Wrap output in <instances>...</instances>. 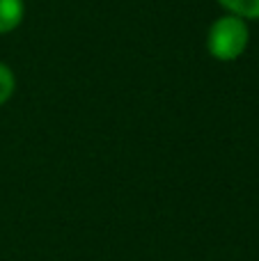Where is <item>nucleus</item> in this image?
<instances>
[{"instance_id":"7ed1b4c3","label":"nucleus","mask_w":259,"mask_h":261,"mask_svg":"<svg viewBox=\"0 0 259 261\" xmlns=\"http://www.w3.org/2000/svg\"><path fill=\"white\" fill-rule=\"evenodd\" d=\"M225 14L241 16L243 21H257L259 18V0H216Z\"/></svg>"},{"instance_id":"f03ea898","label":"nucleus","mask_w":259,"mask_h":261,"mask_svg":"<svg viewBox=\"0 0 259 261\" xmlns=\"http://www.w3.org/2000/svg\"><path fill=\"white\" fill-rule=\"evenodd\" d=\"M25 3L23 0H0V35H9L23 23Z\"/></svg>"},{"instance_id":"20e7f679","label":"nucleus","mask_w":259,"mask_h":261,"mask_svg":"<svg viewBox=\"0 0 259 261\" xmlns=\"http://www.w3.org/2000/svg\"><path fill=\"white\" fill-rule=\"evenodd\" d=\"M14 90H16V76L9 64L0 62V106H5L12 99Z\"/></svg>"},{"instance_id":"f257e3e1","label":"nucleus","mask_w":259,"mask_h":261,"mask_svg":"<svg viewBox=\"0 0 259 261\" xmlns=\"http://www.w3.org/2000/svg\"><path fill=\"white\" fill-rule=\"evenodd\" d=\"M250 44V28L248 21L234 14L218 16L206 30V50L218 62H234L246 53Z\"/></svg>"}]
</instances>
